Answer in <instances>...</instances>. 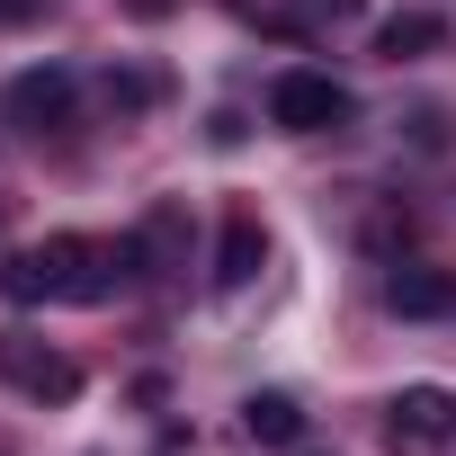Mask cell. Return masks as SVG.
<instances>
[{"label":"cell","mask_w":456,"mask_h":456,"mask_svg":"<svg viewBox=\"0 0 456 456\" xmlns=\"http://www.w3.org/2000/svg\"><path fill=\"white\" fill-rule=\"evenodd\" d=\"M134 269H143L134 233H117V242H99V233H45V242L0 260V296H10V305H108Z\"/></svg>","instance_id":"6da1fadb"},{"label":"cell","mask_w":456,"mask_h":456,"mask_svg":"<svg viewBox=\"0 0 456 456\" xmlns=\"http://www.w3.org/2000/svg\"><path fill=\"white\" fill-rule=\"evenodd\" d=\"M447 438H456V394L447 385H403L385 403V447L394 456H438Z\"/></svg>","instance_id":"7a4b0ae2"},{"label":"cell","mask_w":456,"mask_h":456,"mask_svg":"<svg viewBox=\"0 0 456 456\" xmlns=\"http://www.w3.org/2000/svg\"><path fill=\"white\" fill-rule=\"evenodd\" d=\"M349 117V90L331 81V72H278L269 81V126H287V134H331Z\"/></svg>","instance_id":"3957f363"},{"label":"cell","mask_w":456,"mask_h":456,"mask_svg":"<svg viewBox=\"0 0 456 456\" xmlns=\"http://www.w3.org/2000/svg\"><path fill=\"white\" fill-rule=\"evenodd\" d=\"M0 376H10L28 403H72V394H81V367H72L63 349L28 340V331H0Z\"/></svg>","instance_id":"277c9868"},{"label":"cell","mask_w":456,"mask_h":456,"mask_svg":"<svg viewBox=\"0 0 456 456\" xmlns=\"http://www.w3.org/2000/svg\"><path fill=\"white\" fill-rule=\"evenodd\" d=\"M72 108H81V81H72V72H54V63H37V72H19V81H10V117H19L28 134H63V126H72Z\"/></svg>","instance_id":"5b68a950"},{"label":"cell","mask_w":456,"mask_h":456,"mask_svg":"<svg viewBox=\"0 0 456 456\" xmlns=\"http://www.w3.org/2000/svg\"><path fill=\"white\" fill-rule=\"evenodd\" d=\"M260 260H269L260 215H251V206H233V215H224V233H215V287H224V296H242V287L260 278Z\"/></svg>","instance_id":"8992f818"},{"label":"cell","mask_w":456,"mask_h":456,"mask_svg":"<svg viewBox=\"0 0 456 456\" xmlns=\"http://www.w3.org/2000/svg\"><path fill=\"white\" fill-rule=\"evenodd\" d=\"M385 314H403V322H438V314H456V278H447V269H420V260H394V278H385Z\"/></svg>","instance_id":"52a82bcc"},{"label":"cell","mask_w":456,"mask_h":456,"mask_svg":"<svg viewBox=\"0 0 456 456\" xmlns=\"http://www.w3.org/2000/svg\"><path fill=\"white\" fill-rule=\"evenodd\" d=\"M134 251H143V278H179V269H188V215H179L170 197L134 224Z\"/></svg>","instance_id":"ba28073f"},{"label":"cell","mask_w":456,"mask_h":456,"mask_svg":"<svg viewBox=\"0 0 456 456\" xmlns=\"http://www.w3.org/2000/svg\"><path fill=\"white\" fill-rule=\"evenodd\" d=\"M447 45V19L438 10H394L385 28H376V54L385 63H420V54H438Z\"/></svg>","instance_id":"9c48e42d"},{"label":"cell","mask_w":456,"mask_h":456,"mask_svg":"<svg viewBox=\"0 0 456 456\" xmlns=\"http://www.w3.org/2000/svg\"><path fill=\"white\" fill-rule=\"evenodd\" d=\"M242 429H251L260 447H296V438H305V403H296V394H251V403H242Z\"/></svg>","instance_id":"30bf717a"},{"label":"cell","mask_w":456,"mask_h":456,"mask_svg":"<svg viewBox=\"0 0 456 456\" xmlns=\"http://www.w3.org/2000/svg\"><path fill=\"white\" fill-rule=\"evenodd\" d=\"M367 10V0H305V10H278L269 28H287V37H305V28H349Z\"/></svg>","instance_id":"8fae6325"},{"label":"cell","mask_w":456,"mask_h":456,"mask_svg":"<svg viewBox=\"0 0 456 456\" xmlns=\"http://www.w3.org/2000/svg\"><path fill=\"white\" fill-rule=\"evenodd\" d=\"M152 99H161L152 72H108V108H117V117H134V108H152Z\"/></svg>","instance_id":"7c38bea8"},{"label":"cell","mask_w":456,"mask_h":456,"mask_svg":"<svg viewBox=\"0 0 456 456\" xmlns=\"http://www.w3.org/2000/svg\"><path fill=\"white\" fill-rule=\"evenodd\" d=\"M126 10H134V19H161V10H170V0H126Z\"/></svg>","instance_id":"4fadbf2b"}]
</instances>
